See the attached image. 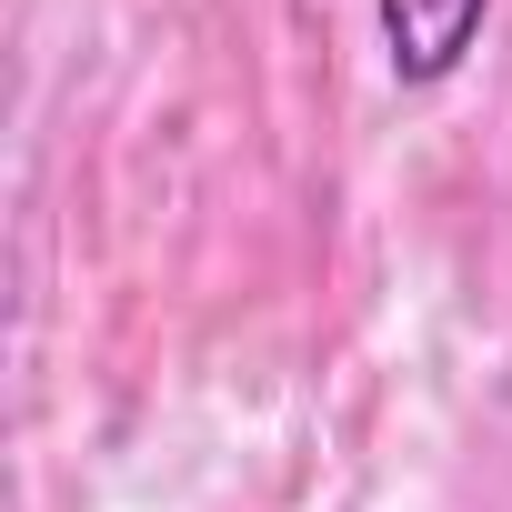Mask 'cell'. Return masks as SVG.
<instances>
[{"instance_id": "1", "label": "cell", "mask_w": 512, "mask_h": 512, "mask_svg": "<svg viewBox=\"0 0 512 512\" xmlns=\"http://www.w3.org/2000/svg\"><path fill=\"white\" fill-rule=\"evenodd\" d=\"M372 21H382V61H392V81L432 91V81H452V71L472 61V41H482V21H492V0H372Z\"/></svg>"}]
</instances>
